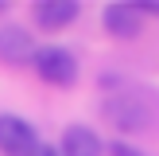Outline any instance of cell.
Masks as SVG:
<instances>
[{
    "mask_svg": "<svg viewBox=\"0 0 159 156\" xmlns=\"http://www.w3.org/2000/svg\"><path fill=\"white\" fill-rule=\"evenodd\" d=\"M35 74L51 86H74L78 82V59L66 47H39L35 51Z\"/></svg>",
    "mask_w": 159,
    "mask_h": 156,
    "instance_id": "6da1fadb",
    "label": "cell"
},
{
    "mask_svg": "<svg viewBox=\"0 0 159 156\" xmlns=\"http://www.w3.org/2000/svg\"><path fill=\"white\" fill-rule=\"evenodd\" d=\"M39 148V133L31 121L16 113H0V152L4 156H31Z\"/></svg>",
    "mask_w": 159,
    "mask_h": 156,
    "instance_id": "7a4b0ae2",
    "label": "cell"
},
{
    "mask_svg": "<svg viewBox=\"0 0 159 156\" xmlns=\"http://www.w3.org/2000/svg\"><path fill=\"white\" fill-rule=\"evenodd\" d=\"M35 39H31V31H23L20 23H4L0 27V62H8V66H27V62H35Z\"/></svg>",
    "mask_w": 159,
    "mask_h": 156,
    "instance_id": "3957f363",
    "label": "cell"
},
{
    "mask_svg": "<svg viewBox=\"0 0 159 156\" xmlns=\"http://www.w3.org/2000/svg\"><path fill=\"white\" fill-rule=\"evenodd\" d=\"M105 117L116 125V129H124V133H136V129L148 125L144 101L132 98V94H116V98H109V101H105Z\"/></svg>",
    "mask_w": 159,
    "mask_h": 156,
    "instance_id": "277c9868",
    "label": "cell"
},
{
    "mask_svg": "<svg viewBox=\"0 0 159 156\" xmlns=\"http://www.w3.org/2000/svg\"><path fill=\"white\" fill-rule=\"evenodd\" d=\"M58 156H105V140L89 125H70L58 140Z\"/></svg>",
    "mask_w": 159,
    "mask_h": 156,
    "instance_id": "5b68a950",
    "label": "cell"
},
{
    "mask_svg": "<svg viewBox=\"0 0 159 156\" xmlns=\"http://www.w3.org/2000/svg\"><path fill=\"white\" fill-rule=\"evenodd\" d=\"M78 20V4L74 0H39L35 4V23L43 31H62Z\"/></svg>",
    "mask_w": 159,
    "mask_h": 156,
    "instance_id": "8992f818",
    "label": "cell"
},
{
    "mask_svg": "<svg viewBox=\"0 0 159 156\" xmlns=\"http://www.w3.org/2000/svg\"><path fill=\"white\" fill-rule=\"evenodd\" d=\"M140 23H144V16H140L136 4H109L105 8V31L116 39H136Z\"/></svg>",
    "mask_w": 159,
    "mask_h": 156,
    "instance_id": "52a82bcc",
    "label": "cell"
},
{
    "mask_svg": "<svg viewBox=\"0 0 159 156\" xmlns=\"http://www.w3.org/2000/svg\"><path fill=\"white\" fill-rule=\"evenodd\" d=\"M105 152H109V156H144V152H140V148H132L128 140H113V144H109Z\"/></svg>",
    "mask_w": 159,
    "mask_h": 156,
    "instance_id": "ba28073f",
    "label": "cell"
},
{
    "mask_svg": "<svg viewBox=\"0 0 159 156\" xmlns=\"http://www.w3.org/2000/svg\"><path fill=\"white\" fill-rule=\"evenodd\" d=\"M31 156H58V144H43V140H39V148Z\"/></svg>",
    "mask_w": 159,
    "mask_h": 156,
    "instance_id": "9c48e42d",
    "label": "cell"
},
{
    "mask_svg": "<svg viewBox=\"0 0 159 156\" xmlns=\"http://www.w3.org/2000/svg\"><path fill=\"white\" fill-rule=\"evenodd\" d=\"M140 16H159V0H148V4L140 8Z\"/></svg>",
    "mask_w": 159,
    "mask_h": 156,
    "instance_id": "30bf717a",
    "label": "cell"
}]
</instances>
